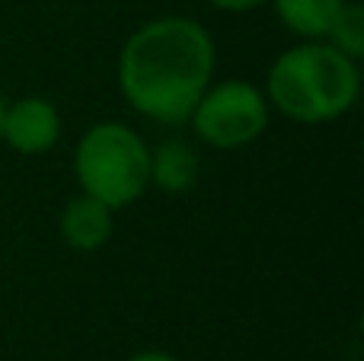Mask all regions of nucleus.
Wrapping results in <instances>:
<instances>
[{
	"instance_id": "obj_1",
	"label": "nucleus",
	"mask_w": 364,
	"mask_h": 361,
	"mask_svg": "<svg viewBox=\"0 0 364 361\" xmlns=\"http://www.w3.org/2000/svg\"><path fill=\"white\" fill-rule=\"evenodd\" d=\"M214 77L211 32L192 16H157L138 26L119 51V90L151 122H188Z\"/></svg>"
},
{
	"instance_id": "obj_2",
	"label": "nucleus",
	"mask_w": 364,
	"mask_h": 361,
	"mask_svg": "<svg viewBox=\"0 0 364 361\" xmlns=\"http://www.w3.org/2000/svg\"><path fill=\"white\" fill-rule=\"evenodd\" d=\"M361 90L358 61L342 55L326 38H304L282 51L265 77L269 109L301 125H323L355 106Z\"/></svg>"
},
{
	"instance_id": "obj_3",
	"label": "nucleus",
	"mask_w": 364,
	"mask_h": 361,
	"mask_svg": "<svg viewBox=\"0 0 364 361\" xmlns=\"http://www.w3.org/2000/svg\"><path fill=\"white\" fill-rule=\"evenodd\" d=\"M74 176L83 195L119 211L151 185V147L125 122H96L74 147Z\"/></svg>"
},
{
	"instance_id": "obj_4",
	"label": "nucleus",
	"mask_w": 364,
	"mask_h": 361,
	"mask_svg": "<svg viewBox=\"0 0 364 361\" xmlns=\"http://www.w3.org/2000/svg\"><path fill=\"white\" fill-rule=\"evenodd\" d=\"M269 99L250 80H220L208 83L201 99L195 102L192 131L218 151H237L262 138L269 128Z\"/></svg>"
},
{
	"instance_id": "obj_5",
	"label": "nucleus",
	"mask_w": 364,
	"mask_h": 361,
	"mask_svg": "<svg viewBox=\"0 0 364 361\" xmlns=\"http://www.w3.org/2000/svg\"><path fill=\"white\" fill-rule=\"evenodd\" d=\"M58 138H61V115L55 102L45 96H23L4 109L0 141H6V147H13L23 157L48 153Z\"/></svg>"
},
{
	"instance_id": "obj_6",
	"label": "nucleus",
	"mask_w": 364,
	"mask_h": 361,
	"mask_svg": "<svg viewBox=\"0 0 364 361\" xmlns=\"http://www.w3.org/2000/svg\"><path fill=\"white\" fill-rule=\"evenodd\" d=\"M115 211L109 205H102L93 195H74L64 205L61 217H58V230H61V240L68 243L77 253H96L109 243L115 230Z\"/></svg>"
},
{
	"instance_id": "obj_7",
	"label": "nucleus",
	"mask_w": 364,
	"mask_h": 361,
	"mask_svg": "<svg viewBox=\"0 0 364 361\" xmlns=\"http://www.w3.org/2000/svg\"><path fill=\"white\" fill-rule=\"evenodd\" d=\"M198 153L186 141H164L151 151V185L164 192H188L198 183Z\"/></svg>"
},
{
	"instance_id": "obj_8",
	"label": "nucleus",
	"mask_w": 364,
	"mask_h": 361,
	"mask_svg": "<svg viewBox=\"0 0 364 361\" xmlns=\"http://www.w3.org/2000/svg\"><path fill=\"white\" fill-rule=\"evenodd\" d=\"M348 0H272L275 16L297 38H326L333 19Z\"/></svg>"
},
{
	"instance_id": "obj_9",
	"label": "nucleus",
	"mask_w": 364,
	"mask_h": 361,
	"mask_svg": "<svg viewBox=\"0 0 364 361\" xmlns=\"http://www.w3.org/2000/svg\"><path fill=\"white\" fill-rule=\"evenodd\" d=\"M326 42L333 48H339L342 55H348L352 61H361L364 55V6L348 0L346 6L339 10V16L333 19L326 32Z\"/></svg>"
},
{
	"instance_id": "obj_10",
	"label": "nucleus",
	"mask_w": 364,
	"mask_h": 361,
	"mask_svg": "<svg viewBox=\"0 0 364 361\" xmlns=\"http://www.w3.org/2000/svg\"><path fill=\"white\" fill-rule=\"evenodd\" d=\"M214 10H224V13H250L256 6L269 4V0H208Z\"/></svg>"
},
{
	"instance_id": "obj_11",
	"label": "nucleus",
	"mask_w": 364,
	"mask_h": 361,
	"mask_svg": "<svg viewBox=\"0 0 364 361\" xmlns=\"http://www.w3.org/2000/svg\"><path fill=\"white\" fill-rule=\"evenodd\" d=\"M128 361H176L170 355V352H160V349H147V352H138V355H132Z\"/></svg>"
},
{
	"instance_id": "obj_12",
	"label": "nucleus",
	"mask_w": 364,
	"mask_h": 361,
	"mask_svg": "<svg viewBox=\"0 0 364 361\" xmlns=\"http://www.w3.org/2000/svg\"><path fill=\"white\" fill-rule=\"evenodd\" d=\"M4 109H6V102H4V96H0V125H4Z\"/></svg>"
}]
</instances>
